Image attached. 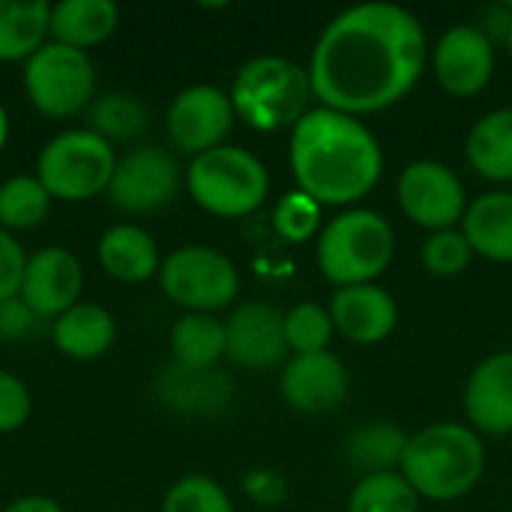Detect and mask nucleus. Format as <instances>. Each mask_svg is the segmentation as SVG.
Returning a JSON list of instances; mask_svg holds the SVG:
<instances>
[{
    "label": "nucleus",
    "mask_w": 512,
    "mask_h": 512,
    "mask_svg": "<svg viewBox=\"0 0 512 512\" xmlns=\"http://www.w3.org/2000/svg\"><path fill=\"white\" fill-rule=\"evenodd\" d=\"M426 33L393 3H360L339 12L315 42L309 60L312 96L342 114L384 111L420 81Z\"/></svg>",
    "instance_id": "nucleus-1"
},
{
    "label": "nucleus",
    "mask_w": 512,
    "mask_h": 512,
    "mask_svg": "<svg viewBox=\"0 0 512 512\" xmlns=\"http://www.w3.org/2000/svg\"><path fill=\"white\" fill-rule=\"evenodd\" d=\"M291 171L297 189L321 207H342L378 186L384 153L369 126L321 105L291 129Z\"/></svg>",
    "instance_id": "nucleus-2"
},
{
    "label": "nucleus",
    "mask_w": 512,
    "mask_h": 512,
    "mask_svg": "<svg viewBox=\"0 0 512 512\" xmlns=\"http://www.w3.org/2000/svg\"><path fill=\"white\" fill-rule=\"evenodd\" d=\"M486 471L483 438L462 423H435L408 435L399 474L429 501H456L468 495Z\"/></svg>",
    "instance_id": "nucleus-3"
},
{
    "label": "nucleus",
    "mask_w": 512,
    "mask_h": 512,
    "mask_svg": "<svg viewBox=\"0 0 512 512\" xmlns=\"http://www.w3.org/2000/svg\"><path fill=\"white\" fill-rule=\"evenodd\" d=\"M234 114L258 132H276L282 126H297L306 114L312 84L309 69L297 66L288 57H255L240 66L231 84Z\"/></svg>",
    "instance_id": "nucleus-4"
},
{
    "label": "nucleus",
    "mask_w": 512,
    "mask_h": 512,
    "mask_svg": "<svg viewBox=\"0 0 512 512\" xmlns=\"http://www.w3.org/2000/svg\"><path fill=\"white\" fill-rule=\"evenodd\" d=\"M315 255L333 285H372L393 264L396 234L381 213L348 210L324 225Z\"/></svg>",
    "instance_id": "nucleus-5"
},
{
    "label": "nucleus",
    "mask_w": 512,
    "mask_h": 512,
    "mask_svg": "<svg viewBox=\"0 0 512 512\" xmlns=\"http://www.w3.org/2000/svg\"><path fill=\"white\" fill-rule=\"evenodd\" d=\"M183 180L192 201L219 219H240L255 213L270 192V174L264 162L234 144H222L195 156Z\"/></svg>",
    "instance_id": "nucleus-6"
},
{
    "label": "nucleus",
    "mask_w": 512,
    "mask_h": 512,
    "mask_svg": "<svg viewBox=\"0 0 512 512\" xmlns=\"http://www.w3.org/2000/svg\"><path fill=\"white\" fill-rule=\"evenodd\" d=\"M117 159V150L87 126L66 129L39 150L36 180L45 186L51 201H90L108 192Z\"/></svg>",
    "instance_id": "nucleus-7"
},
{
    "label": "nucleus",
    "mask_w": 512,
    "mask_h": 512,
    "mask_svg": "<svg viewBox=\"0 0 512 512\" xmlns=\"http://www.w3.org/2000/svg\"><path fill=\"white\" fill-rule=\"evenodd\" d=\"M30 105L51 120H66L87 111L96 99V66L87 51L45 42L21 72Z\"/></svg>",
    "instance_id": "nucleus-8"
},
{
    "label": "nucleus",
    "mask_w": 512,
    "mask_h": 512,
    "mask_svg": "<svg viewBox=\"0 0 512 512\" xmlns=\"http://www.w3.org/2000/svg\"><path fill=\"white\" fill-rule=\"evenodd\" d=\"M162 294L186 312H219L240 294V273L234 261L213 246H180L162 258Z\"/></svg>",
    "instance_id": "nucleus-9"
},
{
    "label": "nucleus",
    "mask_w": 512,
    "mask_h": 512,
    "mask_svg": "<svg viewBox=\"0 0 512 512\" xmlns=\"http://www.w3.org/2000/svg\"><path fill=\"white\" fill-rule=\"evenodd\" d=\"M180 183H183L180 165L165 147L138 144L117 159L105 195L117 210L129 216H147L168 207L177 198Z\"/></svg>",
    "instance_id": "nucleus-10"
},
{
    "label": "nucleus",
    "mask_w": 512,
    "mask_h": 512,
    "mask_svg": "<svg viewBox=\"0 0 512 512\" xmlns=\"http://www.w3.org/2000/svg\"><path fill=\"white\" fill-rule=\"evenodd\" d=\"M234 120L237 114L231 96L213 84H192L180 90L165 111V129L171 144L180 153H189L192 159L213 147H222L234 129Z\"/></svg>",
    "instance_id": "nucleus-11"
},
{
    "label": "nucleus",
    "mask_w": 512,
    "mask_h": 512,
    "mask_svg": "<svg viewBox=\"0 0 512 512\" xmlns=\"http://www.w3.org/2000/svg\"><path fill=\"white\" fill-rule=\"evenodd\" d=\"M399 207L402 213L429 231H447L465 219V186L453 168L435 159L411 162L399 174Z\"/></svg>",
    "instance_id": "nucleus-12"
},
{
    "label": "nucleus",
    "mask_w": 512,
    "mask_h": 512,
    "mask_svg": "<svg viewBox=\"0 0 512 512\" xmlns=\"http://www.w3.org/2000/svg\"><path fill=\"white\" fill-rule=\"evenodd\" d=\"M84 270L81 261L63 246H45L27 255L18 297L39 321H57L63 312L81 303Z\"/></svg>",
    "instance_id": "nucleus-13"
},
{
    "label": "nucleus",
    "mask_w": 512,
    "mask_h": 512,
    "mask_svg": "<svg viewBox=\"0 0 512 512\" xmlns=\"http://www.w3.org/2000/svg\"><path fill=\"white\" fill-rule=\"evenodd\" d=\"M438 84L459 99L477 96L489 87L495 72V42L474 24L450 27L432 54Z\"/></svg>",
    "instance_id": "nucleus-14"
},
{
    "label": "nucleus",
    "mask_w": 512,
    "mask_h": 512,
    "mask_svg": "<svg viewBox=\"0 0 512 512\" xmlns=\"http://www.w3.org/2000/svg\"><path fill=\"white\" fill-rule=\"evenodd\" d=\"M225 357L243 369H270L285 360V315L273 303H243L225 321Z\"/></svg>",
    "instance_id": "nucleus-15"
},
{
    "label": "nucleus",
    "mask_w": 512,
    "mask_h": 512,
    "mask_svg": "<svg viewBox=\"0 0 512 512\" xmlns=\"http://www.w3.org/2000/svg\"><path fill=\"white\" fill-rule=\"evenodd\" d=\"M282 396L300 414L336 411L348 396V372L330 351L297 354L282 369Z\"/></svg>",
    "instance_id": "nucleus-16"
},
{
    "label": "nucleus",
    "mask_w": 512,
    "mask_h": 512,
    "mask_svg": "<svg viewBox=\"0 0 512 512\" xmlns=\"http://www.w3.org/2000/svg\"><path fill=\"white\" fill-rule=\"evenodd\" d=\"M465 414L474 432L501 438L512 432V351L486 357L465 387Z\"/></svg>",
    "instance_id": "nucleus-17"
},
{
    "label": "nucleus",
    "mask_w": 512,
    "mask_h": 512,
    "mask_svg": "<svg viewBox=\"0 0 512 512\" xmlns=\"http://www.w3.org/2000/svg\"><path fill=\"white\" fill-rule=\"evenodd\" d=\"M153 390L168 411L183 417H216L234 399L228 375L219 369H189L180 363H168L156 375Z\"/></svg>",
    "instance_id": "nucleus-18"
},
{
    "label": "nucleus",
    "mask_w": 512,
    "mask_h": 512,
    "mask_svg": "<svg viewBox=\"0 0 512 512\" xmlns=\"http://www.w3.org/2000/svg\"><path fill=\"white\" fill-rule=\"evenodd\" d=\"M330 315H333L336 333H342L348 342H357V345H378L399 324L396 300L375 282L339 288L330 300Z\"/></svg>",
    "instance_id": "nucleus-19"
},
{
    "label": "nucleus",
    "mask_w": 512,
    "mask_h": 512,
    "mask_svg": "<svg viewBox=\"0 0 512 512\" xmlns=\"http://www.w3.org/2000/svg\"><path fill=\"white\" fill-rule=\"evenodd\" d=\"M99 267L123 285H138L153 276H159L162 255L150 231H144L135 222H117L111 225L99 243H96Z\"/></svg>",
    "instance_id": "nucleus-20"
},
{
    "label": "nucleus",
    "mask_w": 512,
    "mask_h": 512,
    "mask_svg": "<svg viewBox=\"0 0 512 512\" xmlns=\"http://www.w3.org/2000/svg\"><path fill=\"white\" fill-rule=\"evenodd\" d=\"M117 321L99 303H78L51 324L54 348L69 360H99L114 348Z\"/></svg>",
    "instance_id": "nucleus-21"
},
{
    "label": "nucleus",
    "mask_w": 512,
    "mask_h": 512,
    "mask_svg": "<svg viewBox=\"0 0 512 512\" xmlns=\"http://www.w3.org/2000/svg\"><path fill=\"white\" fill-rule=\"evenodd\" d=\"M120 24V9L111 0H60L51 6L48 39L87 51L108 42Z\"/></svg>",
    "instance_id": "nucleus-22"
},
{
    "label": "nucleus",
    "mask_w": 512,
    "mask_h": 512,
    "mask_svg": "<svg viewBox=\"0 0 512 512\" xmlns=\"http://www.w3.org/2000/svg\"><path fill=\"white\" fill-rule=\"evenodd\" d=\"M462 234L489 261L512 264V192H486L468 204Z\"/></svg>",
    "instance_id": "nucleus-23"
},
{
    "label": "nucleus",
    "mask_w": 512,
    "mask_h": 512,
    "mask_svg": "<svg viewBox=\"0 0 512 512\" xmlns=\"http://www.w3.org/2000/svg\"><path fill=\"white\" fill-rule=\"evenodd\" d=\"M465 153L480 177L492 183L512 180V108L483 114L468 132Z\"/></svg>",
    "instance_id": "nucleus-24"
},
{
    "label": "nucleus",
    "mask_w": 512,
    "mask_h": 512,
    "mask_svg": "<svg viewBox=\"0 0 512 512\" xmlns=\"http://www.w3.org/2000/svg\"><path fill=\"white\" fill-rule=\"evenodd\" d=\"M45 0H0V63H27L48 42Z\"/></svg>",
    "instance_id": "nucleus-25"
},
{
    "label": "nucleus",
    "mask_w": 512,
    "mask_h": 512,
    "mask_svg": "<svg viewBox=\"0 0 512 512\" xmlns=\"http://www.w3.org/2000/svg\"><path fill=\"white\" fill-rule=\"evenodd\" d=\"M171 357L189 369H216L225 357V321L207 312H186L171 327Z\"/></svg>",
    "instance_id": "nucleus-26"
},
{
    "label": "nucleus",
    "mask_w": 512,
    "mask_h": 512,
    "mask_svg": "<svg viewBox=\"0 0 512 512\" xmlns=\"http://www.w3.org/2000/svg\"><path fill=\"white\" fill-rule=\"evenodd\" d=\"M405 447H408V435L399 426H393V423H363L348 435L345 456L357 471H363V477L390 474V471H396L402 465Z\"/></svg>",
    "instance_id": "nucleus-27"
},
{
    "label": "nucleus",
    "mask_w": 512,
    "mask_h": 512,
    "mask_svg": "<svg viewBox=\"0 0 512 512\" xmlns=\"http://www.w3.org/2000/svg\"><path fill=\"white\" fill-rule=\"evenodd\" d=\"M87 129L114 144H132L147 129V108L126 90H111L93 99L87 108Z\"/></svg>",
    "instance_id": "nucleus-28"
},
{
    "label": "nucleus",
    "mask_w": 512,
    "mask_h": 512,
    "mask_svg": "<svg viewBox=\"0 0 512 512\" xmlns=\"http://www.w3.org/2000/svg\"><path fill=\"white\" fill-rule=\"evenodd\" d=\"M51 213V195L36 180V174H18L0 183V228L30 231L42 225Z\"/></svg>",
    "instance_id": "nucleus-29"
},
{
    "label": "nucleus",
    "mask_w": 512,
    "mask_h": 512,
    "mask_svg": "<svg viewBox=\"0 0 512 512\" xmlns=\"http://www.w3.org/2000/svg\"><path fill=\"white\" fill-rule=\"evenodd\" d=\"M348 512H420V495L399 471L369 474L354 486Z\"/></svg>",
    "instance_id": "nucleus-30"
},
{
    "label": "nucleus",
    "mask_w": 512,
    "mask_h": 512,
    "mask_svg": "<svg viewBox=\"0 0 512 512\" xmlns=\"http://www.w3.org/2000/svg\"><path fill=\"white\" fill-rule=\"evenodd\" d=\"M336 324L330 309L318 303H297L285 312V342L288 351L297 354H321L333 342Z\"/></svg>",
    "instance_id": "nucleus-31"
},
{
    "label": "nucleus",
    "mask_w": 512,
    "mask_h": 512,
    "mask_svg": "<svg viewBox=\"0 0 512 512\" xmlns=\"http://www.w3.org/2000/svg\"><path fill=\"white\" fill-rule=\"evenodd\" d=\"M162 512H234V504L213 477L186 474L165 492Z\"/></svg>",
    "instance_id": "nucleus-32"
},
{
    "label": "nucleus",
    "mask_w": 512,
    "mask_h": 512,
    "mask_svg": "<svg viewBox=\"0 0 512 512\" xmlns=\"http://www.w3.org/2000/svg\"><path fill=\"white\" fill-rule=\"evenodd\" d=\"M273 228L288 243H306L321 231V204L306 192L294 189L276 201Z\"/></svg>",
    "instance_id": "nucleus-33"
},
{
    "label": "nucleus",
    "mask_w": 512,
    "mask_h": 512,
    "mask_svg": "<svg viewBox=\"0 0 512 512\" xmlns=\"http://www.w3.org/2000/svg\"><path fill=\"white\" fill-rule=\"evenodd\" d=\"M474 258L471 243L465 240L462 231H432L423 243V267L432 276H459L468 270Z\"/></svg>",
    "instance_id": "nucleus-34"
},
{
    "label": "nucleus",
    "mask_w": 512,
    "mask_h": 512,
    "mask_svg": "<svg viewBox=\"0 0 512 512\" xmlns=\"http://www.w3.org/2000/svg\"><path fill=\"white\" fill-rule=\"evenodd\" d=\"M33 414V396L27 390V384L0 369V435H12L18 432Z\"/></svg>",
    "instance_id": "nucleus-35"
},
{
    "label": "nucleus",
    "mask_w": 512,
    "mask_h": 512,
    "mask_svg": "<svg viewBox=\"0 0 512 512\" xmlns=\"http://www.w3.org/2000/svg\"><path fill=\"white\" fill-rule=\"evenodd\" d=\"M243 495L255 507H279L288 498V483L273 468H252L243 474Z\"/></svg>",
    "instance_id": "nucleus-36"
},
{
    "label": "nucleus",
    "mask_w": 512,
    "mask_h": 512,
    "mask_svg": "<svg viewBox=\"0 0 512 512\" xmlns=\"http://www.w3.org/2000/svg\"><path fill=\"white\" fill-rule=\"evenodd\" d=\"M24 267H27V252L9 231L0 228V303L18 297Z\"/></svg>",
    "instance_id": "nucleus-37"
},
{
    "label": "nucleus",
    "mask_w": 512,
    "mask_h": 512,
    "mask_svg": "<svg viewBox=\"0 0 512 512\" xmlns=\"http://www.w3.org/2000/svg\"><path fill=\"white\" fill-rule=\"evenodd\" d=\"M39 318L21 297L0 303V342H24L36 333Z\"/></svg>",
    "instance_id": "nucleus-38"
},
{
    "label": "nucleus",
    "mask_w": 512,
    "mask_h": 512,
    "mask_svg": "<svg viewBox=\"0 0 512 512\" xmlns=\"http://www.w3.org/2000/svg\"><path fill=\"white\" fill-rule=\"evenodd\" d=\"M3 512H66L54 498H45V495H24V498H15L12 504H6Z\"/></svg>",
    "instance_id": "nucleus-39"
},
{
    "label": "nucleus",
    "mask_w": 512,
    "mask_h": 512,
    "mask_svg": "<svg viewBox=\"0 0 512 512\" xmlns=\"http://www.w3.org/2000/svg\"><path fill=\"white\" fill-rule=\"evenodd\" d=\"M6 141H9V117H6V108L0 105V153L6 147Z\"/></svg>",
    "instance_id": "nucleus-40"
},
{
    "label": "nucleus",
    "mask_w": 512,
    "mask_h": 512,
    "mask_svg": "<svg viewBox=\"0 0 512 512\" xmlns=\"http://www.w3.org/2000/svg\"><path fill=\"white\" fill-rule=\"evenodd\" d=\"M507 48H510V54H512V24H510V33H507Z\"/></svg>",
    "instance_id": "nucleus-41"
}]
</instances>
